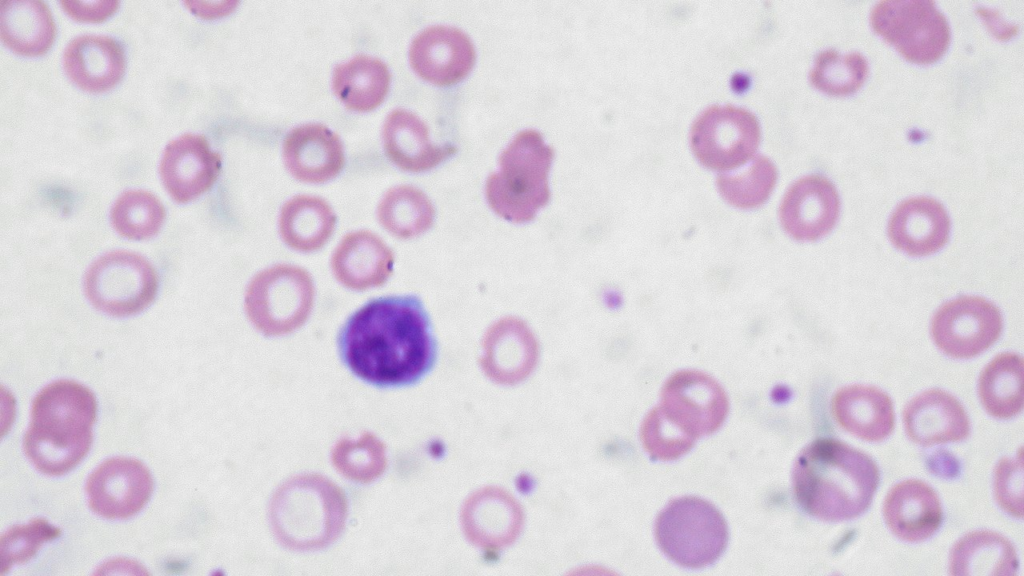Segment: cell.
<instances>
[{
    "mask_svg": "<svg viewBox=\"0 0 1024 576\" xmlns=\"http://www.w3.org/2000/svg\"><path fill=\"white\" fill-rule=\"evenodd\" d=\"M337 347L355 377L381 389L421 382L438 359L431 319L416 295L368 301L344 322Z\"/></svg>",
    "mask_w": 1024,
    "mask_h": 576,
    "instance_id": "6da1fadb",
    "label": "cell"
},
{
    "mask_svg": "<svg viewBox=\"0 0 1024 576\" xmlns=\"http://www.w3.org/2000/svg\"><path fill=\"white\" fill-rule=\"evenodd\" d=\"M879 470L865 453L831 438H819L797 456L792 470L796 501L823 521H844L867 510Z\"/></svg>",
    "mask_w": 1024,
    "mask_h": 576,
    "instance_id": "7a4b0ae2",
    "label": "cell"
},
{
    "mask_svg": "<svg viewBox=\"0 0 1024 576\" xmlns=\"http://www.w3.org/2000/svg\"><path fill=\"white\" fill-rule=\"evenodd\" d=\"M96 415L97 402L90 389L72 380L50 383L32 402L25 454L46 475L69 472L89 452Z\"/></svg>",
    "mask_w": 1024,
    "mask_h": 576,
    "instance_id": "3957f363",
    "label": "cell"
},
{
    "mask_svg": "<svg viewBox=\"0 0 1024 576\" xmlns=\"http://www.w3.org/2000/svg\"><path fill=\"white\" fill-rule=\"evenodd\" d=\"M553 150L535 130L518 133L501 153L500 171L488 181V197L504 216L525 219L548 197Z\"/></svg>",
    "mask_w": 1024,
    "mask_h": 576,
    "instance_id": "277c9868",
    "label": "cell"
},
{
    "mask_svg": "<svg viewBox=\"0 0 1024 576\" xmlns=\"http://www.w3.org/2000/svg\"><path fill=\"white\" fill-rule=\"evenodd\" d=\"M655 538L661 551L687 568L714 563L728 541L724 517L711 503L698 497L670 501L655 522Z\"/></svg>",
    "mask_w": 1024,
    "mask_h": 576,
    "instance_id": "5b68a950",
    "label": "cell"
},
{
    "mask_svg": "<svg viewBox=\"0 0 1024 576\" xmlns=\"http://www.w3.org/2000/svg\"><path fill=\"white\" fill-rule=\"evenodd\" d=\"M873 29L907 59L930 63L945 52L950 26L933 0H881L870 12Z\"/></svg>",
    "mask_w": 1024,
    "mask_h": 576,
    "instance_id": "8992f818",
    "label": "cell"
},
{
    "mask_svg": "<svg viewBox=\"0 0 1024 576\" xmlns=\"http://www.w3.org/2000/svg\"><path fill=\"white\" fill-rule=\"evenodd\" d=\"M84 289L98 310L112 316H129L141 312L154 300L158 277L141 255L113 251L89 267Z\"/></svg>",
    "mask_w": 1024,
    "mask_h": 576,
    "instance_id": "52a82bcc",
    "label": "cell"
},
{
    "mask_svg": "<svg viewBox=\"0 0 1024 576\" xmlns=\"http://www.w3.org/2000/svg\"><path fill=\"white\" fill-rule=\"evenodd\" d=\"M655 409L681 436L695 442L720 428L728 412V399L712 377L682 370L667 379Z\"/></svg>",
    "mask_w": 1024,
    "mask_h": 576,
    "instance_id": "ba28073f",
    "label": "cell"
},
{
    "mask_svg": "<svg viewBox=\"0 0 1024 576\" xmlns=\"http://www.w3.org/2000/svg\"><path fill=\"white\" fill-rule=\"evenodd\" d=\"M760 140L757 117L746 108L711 105L694 119L690 142L694 154L706 166L730 169L746 162Z\"/></svg>",
    "mask_w": 1024,
    "mask_h": 576,
    "instance_id": "9c48e42d",
    "label": "cell"
},
{
    "mask_svg": "<svg viewBox=\"0 0 1024 576\" xmlns=\"http://www.w3.org/2000/svg\"><path fill=\"white\" fill-rule=\"evenodd\" d=\"M1002 316L990 301L964 296L942 305L931 323L935 344L954 358H971L988 349L1000 336Z\"/></svg>",
    "mask_w": 1024,
    "mask_h": 576,
    "instance_id": "30bf717a",
    "label": "cell"
},
{
    "mask_svg": "<svg viewBox=\"0 0 1024 576\" xmlns=\"http://www.w3.org/2000/svg\"><path fill=\"white\" fill-rule=\"evenodd\" d=\"M153 491L150 471L140 461L116 457L101 463L88 477L90 508L108 519H126L138 513Z\"/></svg>",
    "mask_w": 1024,
    "mask_h": 576,
    "instance_id": "8fae6325",
    "label": "cell"
},
{
    "mask_svg": "<svg viewBox=\"0 0 1024 576\" xmlns=\"http://www.w3.org/2000/svg\"><path fill=\"white\" fill-rule=\"evenodd\" d=\"M839 208L840 198L832 181L823 175L809 174L789 186L779 206V218L794 239L814 241L834 227Z\"/></svg>",
    "mask_w": 1024,
    "mask_h": 576,
    "instance_id": "7c38bea8",
    "label": "cell"
},
{
    "mask_svg": "<svg viewBox=\"0 0 1024 576\" xmlns=\"http://www.w3.org/2000/svg\"><path fill=\"white\" fill-rule=\"evenodd\" d=\"M220 169V154L212 150L203 135L195 133H185L171 140L160 162L162 182L171 197L180 203L207 191Z\"/></svg>",
    "mask_w": 1024,
    "mask_h": 576,
    "instance_id": "4fadbf2b",
    "label": "cell"
},
{
    "mask_svg": "<svg viewBox=\"0 0 1024 576\" xmlns=\"http://www.w3.org/2000/svg\"><path fill=\"white\" fill-rule=\"evenodd\" d=\"M409 60L424 80L451 85L465 78L473 67L475 50L470 38L451 26H431L412 41Z\"/></svg>",
    "mask_w": 1024,
    "mask_h": 576,
    "instance_id": "5bb4252c",
    "label": "cell"
},
{
    "mask_svg": "<svg viewBox=\"0 0 1024 576\" xmlns=\"http://www.w3.org/2000/svg\"><path fill=\"white\" fill-rule=\"evenodd\" d=\"M950 218L938 200L915 196L901 201L888 221V235L896 248L911 256H927L948 241Z\"/></svg>",
    "mask_w": 1024,
    "mask_h": 576,
    "instance_id": "9a60e30c",
    "label": "cell"
},
{
    "mask_svg": "<svg viewBox=\"0 0 1024 576\" xmlns=\"http://www.w3.org/2000/svg\"><path fill=\"white\" fill-rule=\"evenodd\" d=\"M283 159L292 176L311 183L335 177L345 160L338 135L319 123L303 124L290 130L283 143Z\"/></svg>",
    "mask_w": 1024,
    "mask_h": 576,
    "instance_id": "2e32d148",
    "label": "cell"
},
{
    "mask_svg": "<svg viewBox=\"0 0 1024 576\" xmlns=\"http://www.w3.org/2000/svg\"><path fill=\"white\" fill-rule=\"evenodd\" d=\"M903 421L909 438L923 446L961 441L970 431L963 406L940 389L924 391L910 400Z\"/></svg>",
    "mask_w": 1024,
    "mask_h": 576,
    "instance_id": "e0dca14e",
    "label": "cell"
},
{
    "mask_svg": "<svg viewBox=\"0 0 1024 576\" xmlns=\"http://www.w3.org/2000/svg\"><path fill=\"white\" fill-rule=\"evenodd\" d=\"M884 519L894 535L908 542L931 537L942 522V507L935 491L919 480L898 483L888 492Z\"/></svg>",
    "mask_w": 1024,
    "mask_h": 576,
    "instance_id": "ac0fdd59",
    "label": "cell"
},
{
    "mask_svg": "<svg viewBox=\"0 0 1024 576\" xmlns=\"http://www.w3.org/2000/svg\"><path fill=\"white\" fill-rule=\"evenodd\" d=\"M63 62L70 79L79 87L93 92L114 86L125 69L122 46L107 35L76 36L67 44Z\"/></svg>",
    "mask_w": 1024,
    "mask_h": 576,
    "instance_id": "d6986e66",
    "label": "cell"
},
{
    "mask_svg": "<svg viewBox=\"0 0 1024 576\" xmlns=\"http://www.w3.org/2000/svg\"><path fill=\"white\" fill-rule=\"evenodd\" d=\"M831 409L835 420L843 429L869 442L885 439L894 427L892 401L885 392L876 387H843L833 396Z\"/></svg>",
    "mask_w": 1024,
    "mask_h": 576,
    "instance_id": "ffe728a7",
    "label": "cell"
},
{
    "mask_svg": "<svg viewBox=\"0 0 1024 576\" xmlns=\"http://www.w3.org/2000/svg\"><path fill=\"white\" fill-rule=\"evenodd\" d=\"M382 138L386 156L401 169L413 172L430 169L455 152L450 145L433 144L425 123L405 109H395L387 116Z\"/></svg>",
    "mask_w": 1024,
    "mask_h": 576,
    "instance_id": "44dd1931",
    "label": "cell"
},
{
    "mask_svg": "<svg viewBox=\"0 0 1024 576\" xmlns=\"http://www.w3.org/2000/svg\"><path fill=\"white\" fill-rule=\"evenodd\" d=\"M55 22L48 5L39 0H2L0 36L22 55L45 53L55 37Z\"/></svg>",
    "mask_w": 1024,
    "mask_h": 576,
    "instance_id": "7402d4cb",
    "label": "cell"
},
{
    "mask_svg": "<svg viewBox=\"0 0 1024 576\" xmlns=\"http://www.w3.org/2000/svg\"><path fill=\"white\" fill-rule=\"evenodd\" d=\"M390 86V72L380 59L357 55L333 70L332 88L350 110L367 112L378 107Z\"/></svg>",
    "mask_w": 1024,
    "mask_h": 576,
    "instance_id": "603a6c76",
    "label": "cell"
},
{
    "mask_svg": "<svg viewBox=\"0 0 1024 576\" xmlns=\"http://www.w3.org/2000/svg\"><path fill=\"white\" fill-rule=\"evenodd\" d=\"M952 575H1013L1018 568L1014 546L992 531H975L955 543L950 555Z\"/></svg>",
    "mask_w": 1024,
    "mask_h": 576,
    "instance_id": "cb8c5ba5",
    "label": "cell"
},
{
    "mask_svg": "<svg viewBox=\"0 0 1024 576\" xmlns=\"http://www.w3.org/2000/svg\"><path fill=\"white\" fill-rule=\"evenodd\" d=\"M1023 358L1015 353L997 355L979 378V397L986 411L1007 419L1023 408Z\"/></svg>",
    "mask_w": 1024,
    "mask_h": 576,
    "instance_id": "d4e9b609",
    "label": "cell"
},
{
    "mask_svg": "<svg viewBox=\"0 0 1024 576\" xmlns=\"http://www.w3.org/2000/svg\"><path fill=\"white\" fill-rule=\"evenodd\" d=\"M385 248L380 239L369 232L347 235L333 258L337 278L355 289L381 283L387 271L381 262L390 263Z\"/></svg>",
    "mask_w": 1024,
    "mask_h": 576,
    "instance_id": "484cf974",
    "label": "cell"
},
{
    "mask_svg": "<svg viewBox=\"0 0 1024 576\" xmlns=\"http://www.w3.org/2000/svg\"><path fill=\"white\" fill-rule=\"evenodd\" d=\"M279 224L281 235L290 246L308 250L322 245L330 236L335 215L323 199L300 195L283 206Z\"/></svg>",
    "mask_w": 1024,
    "mask_h": 576,
    "instance_id": "4316f807",
    "label": "cell"
},
{
    "mask_svg": "<svg viewBox=\"0 0 1024 576\" xmlns=\"http://www.w3.org/2000/svg\"><path fill=\"white\" fill-rule=\"evenodd\" d=\"M164 218L165 209L161 201L154 194L141 189L123 192L111 210L114 229L123 237L134 240L154 236Z\"/></svg>",
    "mask_w": 1024,
    "mask_h": 576,
    "instance_id": "83f0119b",
    "label": "cell"
},
{
    "mask_svg": "<svg viewBox=\"0 0 1024 576\" xmlns=\"http://www.w3.org/2000/svg\"><path fill=\"white\" fill-rule=\"evenodd\" d=\"M868 70V61L861 52L840 53L834 48H827L815 56L810 80L822 91L844 95L862 85Z\"/></svg>",
    "mask_w": 1024,
    "mask_h": 576,
    "instance_id": "f1b7e54d",
    "label": "cell"
},
{
    "mask_svg": "<svg viewBox=\"0 0 1024 576\" xmlns=\"http://www.w3.org/2000/svg\"><path fill=\"white\" fill-rule=\"evenodd\" d=\"M777 179L774 163L762 154L756 155L744 170L717 177L721 195L731 204L751 208L762 204L770 195Z\"/></svg>",
    "mask_w": 1024,
    "mask_h": 576,
    "instance_id": "f546056e",
    "label": "cell"
},
{
    "mask_svg": "<svg viewBox=\"0 0 1024 576\" xmlns=\"http://www.w3.org/2000/svg\"><path fill=\"white\" fill-rule=\"evenodd\" d=\"M380 223L392 233L404 235L424 228L431 219V206L415 188L399 186L390 189L378 207Z\"/></svg>",
    "mask_w": 1024,
    "mask_h": 576,
    "instance_id": "4dcf8cb0",
    "label": "cell"
},
{
    "mask_svg": "<svg viewBox=\"0 0 1024 576\" xmlns=\"http://www.w3.org/2000/svg\"><path fill=\"white\" fill-rule=\"evenodd\" d=\"M60 535V529L43 518L9 528L0 540L1 574L14 564L32 559L40 547Z\"/></svg>",
    "mask_w": 1024,
    "mask_h": 576,
    "instance_id": "1f68e13d",
    "label": "cell"
},
{
    "mask_svg": "<svg viewBox=\"0 0 1024 576\" xmlns=\"http://www.w3.org/2000/svg\"><path fill=\"white\" fill-rule=\"evenodd\" d=\"M640 439L645 450L655 459L674 460L686 454L694 445L681 436L653 408L644 418Z\"/></svg>",
    "mask_w": 1024,
    "mask_h": 576,
    "instance_id": "d6a6232c",
    "label": "cell"
},
{
    "mask_svg": "<svg viewBox=\"0 0 1024 576\" xmlns=\"http://www.w3.org/2000/svg\"><path fill=\"white\" fill-rule=\"evenodd\" d=\"M994 490L999 505L1009 514L1023 516V466L1022 457L1002 459L997 465Z\"/></svg>",
    "mask_w": 1024,
    "mask_h": 576,
    "instance_id": "836d02e7",
    "label": "cell"
},
{
    "mask_svg": "<svg viewBox=\"0 0 1024 576\" xmlns=\"http://www.w3.org/2000/svg\"><path fill=\"white\" fill-rule=\"evenodd\" d=\"M63 9L73 18L83 21H101L113 14L119 2L115 0L103 1H74L62 0Z\"/></svg>",
    "mask_w": 1024,
    "mask_h": 576,
    "instance_id": "e575fe53",
    "label": "cell"
},
{
    "mask_svg": "<svg viewBox=\"0 0 1024 576\" xmlns=\"http://www.w3.org/2000/svg\"><path fill=\"white\" fill-rule=\"evenodd\" d=\"M184 3L194 13L206 18L225 14L231 5L230 2L185 1Z\"/></svg>",
    "mask_w": 1024,
    "mask_h": 576,
    "instance_id": "d590c367",
    "label": "cell"
}]
</instances>
